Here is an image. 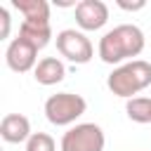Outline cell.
I'll list each match as a JSON object with an SVG mask.
<instances>
[{
	"label": "cell",
	"mask_w": 151,
	"mask_h": 151,
	"mask_svg": "<svg viewBox=\"0 0 151 151\" xmlns=\"http://www.w3.org/2000/svg\"><path fill=\"white\" fill-rule=\"evenodd\" d=\"M144 45H146V38L139 26L120 24L101 35L97 52L104 64H123L125 59L139 57L144 52Z\"/></svg>",
	"instance_id": "obj_1"
},
{
	"label": "cell",
	"mask_w": 151,
	"mask_h": 151,
	"mask_svg": "<svg viewBox=\"0 0 151 151\" xmlns=\"http://www.w3.org/2000/svg\"><path fill=\"white\" fill-rule=\"evenodd\" d=\"M106 85L116 97L134 99V94H139L151 85V64L144 59H132L127 64H120L109 73Z\"/></svg>",
	"instance_id": "obj_2"
},
{
	"label": "cell",
	"mask_w": 151,
	"mask_h": 151,
	"mask_svg": "<svg viewBox=\"0 0 151 151\" xmlns=\"http://www.w3.org/2000/svg\"><path fill=\"white\" fill-rule=\"evenodd\" d=\"M87 109V101L80 97V94H73V92H57V94H50L47 101H45V118L52 123V125H71L76 123Z\"/></svg>",
	"instance_id": "obj_3"
},
{
	"label": "cell",
	"mask_w": 151,
	"mask_h": 151,
	"mask_svg": "<svg viewBox=\"0 0 151 151\" xmlns=\"http://www.w3.org/2000/svg\"><path fill=\"white\" fill-rule=\"evenodd\" d=\"M106 137L97 123H78L64 132L59 149L61 151H104Z\"/></svg>",
	"instance_id": "obj_4"
},
{
	"label": "cell",
	"mask_w": 151,
	"mask_h": 151,
	"mask_svg": "<svg viewBox=\"0 0 151 151\" xmlns=\"http://www.w3.org/2000/svg\"><path fill=\"white\" fill-rule=\"evenodd\" d=\"M57 52L73 64H87L94 57V47L90 38L76 28H64L57 33Z\"/></svg>",
	"instance_id": "obj_5"
},
{
	"label": "cell",
	"mask_w": 151,
	"mask_h": 151,
	"mask_svg": "<svg viewBox=\"0 0 151 151\" xmlns=\"http://www.w3.org/2000/svg\"><path fill=\"white\" fill-rule=\"evenodd\" d=\"M5 61L14 73H26L38 66V47L24 40L21 35H17L5 50Z\"/></svg>",
	"instance_id": "obj_6"
},
{
	"label": "cell",
	"mask_w": 151,
	"mask_h": 151,
	"mask_svg": "<svg viewBox=\"0 0 151 151\" xmlns=\"http://www.w3.org/2000/svg\"><path fill=\"white\" fill-rule=\"evenodd\" d=\"M109 21V7L101 0H80L76 7V24L83 31H99Z\"/></svg>",
	"instance_id": "obj_7"
},
{
	"label": "cell",
	"mask_w": 151,
	"mask_h": 151,
	"mask_svg": "<svg viewBox=\"0 0 151 151\" xmlns=\"http://www.w3.org/2000/svg\"><path fill=\"white\" fill-rule=\"evenodd\" d=\"M31 120L24 113H7L0 120V137L7 144H21L31 139Z\"/></svg>",
	"instance_id": "obj_8"
},
{
	"label": "cell",
	"mask_w": 151,
	"mask_h": 151,
	"mask_svg": "<svg viewBox=\"0 0 151 151\" xmlns=\"http://www.w3.org/2000/svg\"><path fill=\"white\" fill-rule=\"evenodd\" d=\"M19 35L28 42H33L38 50L47 47L50 40H52V26H50V19H40V21H33V19H24L21 26H19Z\"/></svg>",
	"instance_id": "obj_9"
},
{
	"label": "cell",
	"mask_w": 151,
	"mask_h": 151,
	"mask_svg": "<svg viewBox=\"0 0 151 151\" xmlns=\"http://www.w3.org/2000/svg\"><path fill=\"white\" fill-rule=\"evenodd\" d=\"M64 76H66V66H64V61H61L59 57H45V59H40L38 66L33 68V78H35V83L47 85V87L61 83Z\"/></svg>",
	"instance_id": "obj_10"
},
{
	"label": "cell",
	"mask_w": 151,
	"mask_h": 151,
	"mask_svg": "<svg viewBox=\"0 0 151 151\" xmlns=\"http://www.w3.org/2000/svg\"><path fill=\"white\" fill-rule=\"evenodd\" d=\"M12 5L24 14V19H50V2L47 0H12Z\"/></svg>",
	"instance_id": "obj_11"
},
{
	"label": "cell",
	"mask_w": 151,
	"mask_h": 151,
	"mask_svg": "<svg viewBox=\"0 0 151 151\" xmlns=\"http://www.w3.org/2000/svg\"><path fill=\"white\" fill-rule=\"evenodd\" d=\"M125 113H127V118L134 120V123H151V99H149V97L127 99Z\"/></svg>",
	"instance_id": "obj_12"
},
{
	"label": "cell",
	"mask_w": 151,
	"mask_h": 151,
	"mask_svg": "<svg viewBox=\"0 0 151 151\" xmlns=\"http://www.w3.org/2000/svg\"><path fill=\"white\" fill-rule=\"evenodd\" d=\"M26 151H57V144L47 132H33L26 142Z\"/></svg>",
	"instance_id": "obj_13"
},
{
	"label": "cell",
	"mask_w": 151,
	"mask_h": 151,
	"mask_svg": "<svg viewBox=\"0 0 151 151\" xmlns=\"http://www.w3.org/2000/svg\"><path fill=\"white\" fill-rule=\"evenodd\" d=\"M9 26H12L9 12H7V7H0V40H5L9 35Z\"/></svg>",
	"instance_id": "obj_14"
},
{
	"label": "cell",
	"mask_w": 151,
	"mask_h": 151,
	"mask_svg": "<svg viewBox=\"0 0 151 151\" xmlns=\"http://www.w3.org/2000/svg\"><path fill=\"white\" fill-rule=\"evenodd\" d=\"M120 9H125V12H139V9H144L146 7V2L144 0H134V2H127V0H118L116 2Z\"/></svg>",
	"instance_id": "obj_15"
},
{
	"label": "cell",
	"mask_w": 151,
	"mask_h": 151,
	"mask_svg": "<svg viewBox=\"0 0 151 151\" xmlns=\"http://www.w3.org/2000/svg\"><path fill=\"white\" fill-rule=\"evenodd\" d=\"M54 5H59V7H78V2H73V0H54Z\"/></svg>",
	"instance_id": "obj_16"
}]
</instances>
